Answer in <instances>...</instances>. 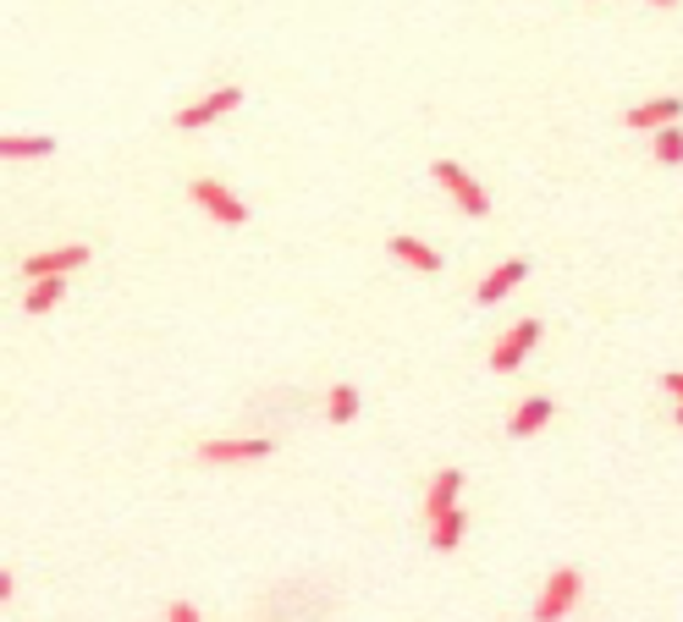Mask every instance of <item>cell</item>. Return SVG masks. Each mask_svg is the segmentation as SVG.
Wrapping results in <instances>:
<instances>
[{
	"mask_svg": "<svg viewBox=\"0 0 683 622\" xmlns=\"http://www.w3.org/2000/svg\"><path fill=\"white\" fill-rule=\"evenodd\" d=\"M326 414H332V425H353V419H358V386L337 380V386L326 391Z\"/></svg>",
	"mask_w": 683,
	"mask_h": 622,
	"instance_id": "cell-16",
	"label": "cell"
},
{
	"mask_svg": "<svg viewBox=\"0 0 683 622\" xmlns=\"http://www.w3.org/2000/svg\"><path fill=\"white\" fill-rule=\"evenodd\" d=\"M534 341H540V319H518L508 336L491 347V369H497V375H512V369L534 353Z\"/></svg>",
	"mask_w": 683,
	"mask_h": 622,
	"instance_id": "cell-5",
	"label": "cell"
},
{
	"mask_svg": "<svg viewBox=\"0 0 683 622\" xmlns=\"http://www.w3.org/2000/svg\"><path fill=\"white\" fill-rule=\"evenodd\" d=\"M271 452H276V441H265V436H248V441H204L198 447V463H259Z\"/></svg>",
	"mask_w": 683,
	"mask_h": 622,
	"instance_id": "cell-7",
	"label": "cell"
},
{
	"mask_svg": "<svg viewBox=\"0 0 683 622\" xmlns=\"http://www.w3.org/2000/svg\"><path fill=\"white\" fill-rule=\"evenodd\" d=\"M386 254H391L397 265H408V271H419V276H436V271H441V254H436L430 243H419V237H408V232H397V237L386 243Z\"/></svg>",
	"mask_w": 683,
	"mask_h": 622,
	"instance_id": "cell-9",
	"label": "cell"
},
{
	"mask_svg": "<svg viewBox=\"0 0 683 622\" xmlns=\"http://www.w3.org/2000/svg\"><path fill=\"white\" fill-rule=\"evenodd\" d=\"M463 529H469L463 507H447L441 518H430V545H436V551H452V545L463 540Z\"/></svg>",
	"mask_w": 683,
	"mask_h": 622,
	"instance_id": "cell-15",
	"label": "cell"
},
{
	"mask_svg": "<svg viewBox=\"0 0 683 622\" xmlns=\"http://www.w3.org/2000/svg\"><path fill=\"white\" fill-rule=\"evenodd\" d=\"M458 490H463V473L458 468H441L425 490V518H441L447 507H458Z\"/></svg>",
	"mask_w": 683,
	"mask_h": 622,
	"instance_id": "cell-12",
	"label": "cell"
},
{
	"mask_svg": "<svg viewBox=\"0 0 683 622\" xmlns=\"http://www.w3.org/2000/svg\"><path fill=\"white\" fill-rule=\"evenodd\" d=\"M551 414H557V402H551V397H523V402L512 408L508 436H518V441H529V436H540V430L551 425Z\"/></svg>",
	"mask_w": 683,
	"mask_h": 622,
	"instance_id": "cell-10",
	"label": "cell"
},
{
	"mask_svg": "<svg viewBox=\"0 0 683 622\" xmlns=\"http://www.w3.org/2000/svg\"><path fill=\"white\" fill-rule=\"evenodd\" d=\"M579 595H584V573H579V568H557V573L546 579L540 601H534V618H540V622L568 618V612L579 606Z\"/></svg>",
	"mask_w": 683,
	"mask_h": 622,
	"instance_id": "cell-2",
	"label": "cell"
},
{
	"mask_svg": "<svg viewBox=\"0 0 683 622\" xmlns=\"http://www.w3.org/2000/svg\"><path fill=\"white\" fill-rule=\"evenodd\" d=\"M430 176L452 193V204H458L463 215H475V221H480V215H491V193H486V187L458 165V160H436V165H430Z\"/></svg>",
	"mask_w": 683,
	"mask_h": 622,
	"instance_id": "cell-1",
	"label": "cell"
},
{
	"mask_svg": "<svg viewBox=\"0 0 683 622\" xmlns=\"http://www.w3.org/2000/svg\"><path fill=\"white\" fill-rule=\"evenodd\" d=\"M166 622H198V606H193V601H171Z\"/></svg>",
	"mask_w": 683,
	"mask_h": 622,
	"instance_id": "cell-18",
	"label": "cell"
},
{
	"mask_svg": "<svg viewBox=\"0 0 683 622\" xmlns=\"http://www.w3.org/2000/svg\"><path fill=\"white\" fill-rule=\"evenodd\" d=\"M67 298V276H39L33 287H28V298H22V309L28 314H50L55 304Z\"/></svg>",
	"mask_w": 683,
	"mask_h": 622,
	"instance_id": "cell-14",
	"label": "cell"
},
{
	"mask_svg": "<svg viewBox=\"0 0 683 622\" xmlns=\"http://www.w3.org/2000/svg\"><path fill=\"white\" fill-rule=\"evenodd\" d=\"M78 265H89V248H83V243H67V248L28 254V259H22V276H28V282H39V276H72Z\"/></svg>",
	"mask_w": 683,
	"mask_h": 622,
	"instance_id": "cell-6",
	"label": "cell"
},
{
	"mask_svg": "<svg viewBox=\"0 0 683 622\" xmlns=\"http://www.w3.org/2000/svg\"><path fill=\"white\" fill-rule=\"evenodd\" d=\"M679 116H683V100L679 94H662V100L634 105V111H629V128H634V133H662V128H673Z\"/></svg>",
	"mask_w": 683,
	"mask_h": 622,
	"instance_id": "cell-8",
	"label": "cell"
},
{
	"mask_svg": "<svg viewBox=\"0 0 683 622\" xmlns=\"http://www.w3.org/2000/svg\"><path fill=\"white\" fill-rule=\"evenodd\" d=\"M679 425H683V408H679Z\"/></svg>",
	"mask_w": 683,
	"mask_h": 622,
	"instance_id": "cell-21",
	"label": "cell"
},
{
	"mask_svg": "<svg viewBox=\"0 0 683 622\" xmlns=\"http://www.w3.org/2000/svg\"><path fill=\"white\" fill-rule=\"evenodd\" d=\"M243 105V89H210L204 100H193V105H182L176 111V128L182 133H198V128H210V122H221L226 111H237Z\"/></svg>",
	"mask_w": 683,
	"mask_h": 622,
	"instance_id": "cell-4",
	"label": "cell"
},
{
	"mask_svg": "<svg viewBox=\"0 0 683 622\" xmlns=\"http://www.w3.org/2000/svg\"><path fill=\"white\" fill-rule=\"evenodd\" d=\"M187 193H193V204H198V210H210L221 226H243V221H248V204H243L226 182H215V176H198Z\"/></svg>",
	"mask_w": 683,
	"mask_h": 622,
	"instance_id": "cell-3",
	"label": "cell"
},
{
	"mask_svg": "<svg viewBox=\"0 0 683 622\" xmlns=\"http://www.w3.org/2000/svg\"><path fill=\"white\" fill-rule=\"evenodd\" d=\"M662 391H667V397L683 408V369H667V375H662Z\"/></svg>",
	"mask_w": 683,
	"mask_h": 622,
	"instance_id": "cell-19",
	"label": "cell"
},
{
	"mask_svg": "<svg viewBox=\"0 0 683 622\" xmlns=\"http://www.w3.org/2000/svg\"><path fill=\"white\" fill-rule=\"evenodd\" d=\"M656 160H662V165H679V160H683V133H679V122L656 133Z\"/></svg>",
	"mask_w": 683,
	"mask_h": 622,
	"instance_id": "cell-17",
	"label": "cell"
},
{
	"mask_svg": "<svg viewBox=\"0 0 683 622\" xmlns=\"http://www.w3.org/2000/svg\"><path fill=\"white\" fill-rule=\"evenodd\" d=\"M651 6H673V0H651Z\"/></svg>",
	"mask_w": 683,
	"mask_h": 622,
	"instance_id": "cell-20",
	"label": "cell"
},
{
	"mask_svg": "<svg viewBox=\"0 0 683 622\" xmlns=\"http://www.w3.org/2000/svg\"><path fill=\"white\" fill-rule=\"evenodd\" d=\"M50 150H55L50 133H6L0 139V155L6 160H39V155H50Z\"/></svg>",
	"mask_w": 683,
	"mask_h": 622,
	"instance_id": "cell-13",
	"label": "cell"
},
{
	"mask_svg": "<svg viewBox=\"0 0 683 622\" xmlns=\"http://www.w3.org/2000/svg\"><path fill=\"white\" fill-rule=\"evenodd\" d=\"M523 276H529V259H508V265H497V271L475 287V304H502Z\"/></svg>",
	"mask_w": 683,
	"mask_h": 622,
	"instance_id": "cell-11",
	"label": "cell"
}]
</instances>
